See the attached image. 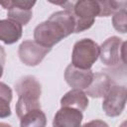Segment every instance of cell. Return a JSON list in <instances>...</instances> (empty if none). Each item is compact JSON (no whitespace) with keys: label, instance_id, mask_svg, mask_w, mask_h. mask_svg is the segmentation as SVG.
I'll return each mask as SVG.
<instances>
[{"label":"cell","instance_id":"cell-16","mask_svg":"<svg viewBox=\"0 0 127 127\" xmlns=\"http://www.w3.org/2000/svg\"><path fill=\"white\" fill-rule=\"evenodd\" d=\"M99 4V15L98 17H108L111 14H114L116 11L121 8H125L126 2L121 1H98Z\"/></svg>","mask_w":127,"mask_h":127},{"label":"cell","instance_id":"cell-22","mask_svg":"<svg viewBox=\"0 0 127 127\" xmlns=\"http://www.w3.org/2000/svg\"><path fill=\"white\" fill-rule=\"evenodd\" d=\"M120 127H126V122H123L122 124H121V126Z\"/></svg>","mask_w":127,"mask_h":127},{"label":"cell","instance_id":"cell-17","mask_svg":"<svg viewBox=\"0 0 127 127\" xmlns=\"http://www.w3.org/2000/svg\"><path fill=\"white\" fill-rule=\"evenodd\" d=\"M126 16H127V13H126V7H125V8H121L120 10L116 11L112 17L113 28L121 34L126 33V24H127Z\"/></svg>","mask_w":127,"mask_h":127},{"label":"cell","instance_id":"cell-5","mask_svg":"<svg viewBox=\"0 0 127 127\" xmlns=\"http://www.w3.org/2000/svg\"><path fill=\"white\" fill-rule=\"evenodd\" d=\"M126 104V87L124 85H111L104 95L102 108L109 117L119 116Z\"/></svg>","mask_w":127,"mask_h":127},{"label":"cell","instance_id":"cell-9","mask_svg":"<svg viewBox=\"0 0 127 127\" xmlns=\"http://www.w3.org/2000/svg\"><path fill=\"white\" fill-rule=\"evenodd\" d=\"M18 98L27 100H39L42 94L41 83L35 76L25 75L15 83Z\"/></svg>","mask_w":127,"mask_h":127},{"label":"cell","instance_id":"cell-8","mask_svg":"<svg viewBox=\"0 0 127 127\" xmlns=\"http://www.w3.org/2000/svg\"><path fill=\"white\" fill-rule=\"evenodd\" d=\"M93 77V72L90 69H81L73 66L71 64L65 67L64 79L72 89H86Z\"/></svg>","mask_w":127,"mask_h":127},{"label":"cell","instance_id":"cell-14","mask_svg":"<svg viewBox=\"0 0 127 127\" xmlns=\"http://www.w3.org/2000/svg\"><path fill=\"white\" fill-rule=\"evenodd\" d=\"M20 118V127H46L47 117L41 108L27 111Z\"/></svg>","mask_w":127,"mask_h":127},{"label":"cell","instance_id":"cell-1","mask_svg":"<svg viewBox=\"0 0 127 127\" xmlns=\"http://www.w3.org/2000/svg\"><path fill=\"white\" fill-rule=\"evenodd\" d=\"M74 26V18L69 10L55 12L47 21L35 28L34 40L42 47L52 49L64 38L73 33Z\"/></svg>","mask_w":127,"mask_h":127},{"label":"cell","instance_id":"cell-11","mask_svg":"<svg viewBox=\"0 0 127 127\" xmlns=\"http://www.w3.org/2000/svg\"><path fill=\"white\" fill-rule=\"evenodd\" d=\"M22 25L16 21L5 19L0 20V41L6 45H12L22 37Z\"/></svg>","mask_w":127,"mask_h":127},{"label":"cell","instance_id":"cell-21","mask_svg":"<svg viewBox=\"0 0 127 127\" xmlns=\"http://www.w3.org/2000/svg\"><path fill=\"white\" fill-rule=\"evenodd\" d=\"M3 66H4V65L0 64V78H1L2 75H3Z\"/></svg>","mask_w":127,"mask_h":127},{"label":"cell","instance_id":"cell-13","mask_svg":"<svg viewBox=\"0 0 127 127\" xmlns=\"http://www.w3.org/2000/svg\"><path fill=\"white\" fill-rule=\"evenodd\" d=\"M62 107L75 108L79 111H84L88 106V98L80 89H71L66 92L61 99Z\"/></svg>","mask_w":127,"mask_h":127},{"label":"cell","instance_id":"cell-4","mask_svg":"<svg viewBox=\"0 0 127 127\" xmlns=\"http://www.w3.org/2000/svg\"><path fill=\"white\" fill-rule=\"evenodd\" d=\"M126 42L118 37H110L99 47V58L103 64L107 66H117L126 64L125 56Z\"/></svg>","mask_w":127,"mask_h":127},{"label":"cell","instance_id":"cell-3","mask_svg":"<svg viewBox=\"0 0 127 127\" xmlns=\"http://www.w3.org/2000/svg\"><path fill=\"white\" fill-rule=\"evenodd\" d=\"M69 11L72 13L75 23L73 33H80L94 24L95 17L99 15V4L98 1H76Z\"/></svg>","mask_w":127,"mask_h":127},{"label":"cell","instance_id":"cell-10","mask_svg":"<svg viewBox=\"0 0 127 127\" xmlns=\"http://www.w3.org/2000/svg\"><path fill=\"white\" fill-rule=\"evenodd\" d=\"M82 112L70 107H62L54 116L53 127H81Z\"/></svg>","mask_w":127,"mask_h":127},{"label":"cell","instance_id":"cell-15","mask_svg":"<svg viewBox=\"0 0 127 127\" xmlns=\"http://www.w3.org/2000/svg\"><path fill=\"white\" fill-rule=\"evenodd\" d=\"M12 89L4 82H0V118H7L11 115L10 102L12 100Z\"/></svg>","mask_w":127,"mask_h":127},{"label":"cell","instance_id":"cell-12","mask_svg":"<svg viewBox=\"0 0 127 127\" xmlns=\"http://www.w3.org/2000/svg\"><path fill=\"white\" fill-rule=\"evenodd\" d=\"M112 85V81L110 77L103 72H96L93 73L92 81L90 85L86 88V95H89L93 98L103 97L109 88Z\"/></svg>","mask_w":127,"mask_h":127},{"label":"cell","instance_id":"cell-6","mask_svg":"<svg viewBox=\"0 0 127 127\" xmlns=\"http://www.w3.org/2000/svg\"><path fill=\"white\" fill-rule=\"evenodd\" d=\"M36 4V1H0V5L4 9L8 10L7 18L16 21L20 25H27L33 17L32 8Z\"/></svg>","mask_w":127,"mask_h":127},{"label":"cell","instance_id":"cell-2","mask_svg":"<svg viewBox=\"0 0 127 127\" xmlns=\"http://www.w3.org/2000/svg\"><path fill=\"white\" fill-rule=\"evenodd\" d=\"M99 57V46L91 39L77 41L71 53V64L77 68L90 69Z\"/></svg>","mask_w":127,"mask_h":127},{"label":"cell","instance_id":"cell-20","mask_svg":"<svg viewBox=\"0 0 127 127\" xmlns=\"http://www.w3.org/2000/svg\"><path fill=\"white\" fill-rule=\"evenodd\" d=\"M0 127H12L11 125L7 124V123H4V122H0Z\"/></svg>","mask_w":127,"mask_h":127},{"label":"cell","instance_id":"cell-19","mask_svg":"<svg viewBox=\"0 0 127 127\" xmlns=\"http://www.w3.org/2000/svg\"><path fill=\"white\" fill-rule=\"evenodd\" d=\"M5 61H6V53H5L4 48L0 45V64L4 65Z\"/></svg>","mask_w":127,"mask_h":127},{"label":"cell","instance_id":"cell-18","mask_svg":"<svg viewBox=\"0 0 127 127\" xmlns=\"http://www.w3.org/2000/svg\"><path fill=\"white\" fill-rule=\"evenodd\" d=\"M82 127H109V126L106 122L99 120V119H95V120H91V121L85 123Z\"/></svg>","mask_w":127,"mask_h":127},{"label":"cell","instance_id":"cell-7","mask_svg":"<svg viewBox=\"0 0 127 127\" xmlns=\"http://www.w3.org/2000/svg\"><path fill=\"white\" fill-rule=\"evenodd\" d=\"M50 51L51 49L42 47L35 41L26 40L19 46L18 56L20 61L24 64L28 66H35L44 60V58Z\"/></svg>","mask_w":127,"mask_h":127}]
</instances>
